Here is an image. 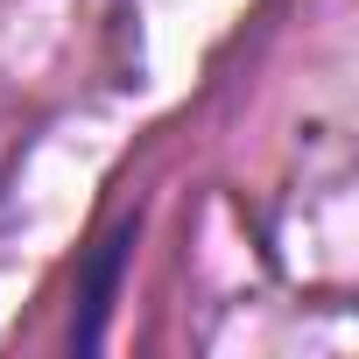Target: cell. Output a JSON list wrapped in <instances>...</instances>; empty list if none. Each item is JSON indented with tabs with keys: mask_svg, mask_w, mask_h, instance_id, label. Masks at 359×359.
Instances as JSON below:
<instances>
[{
	"mask_svg": "<svg viewBox=\"0 0 359 359\" xmlns=\"http://www.w3.org/2000/svg\"><path fill=\"white\" fill-rule=\"evenodd\" d=\"M134 233H141V219L127 212V219H113L106 240L92 247V261H85V289H78V317H71V345H99V338H106V310H113V296H120V275H127Z\"/></svg>",
	"mask_w": 359,
	"mask_h": 359,
	"instance_id": "obj_1",
	"label": "cell"
}]
</instances>
